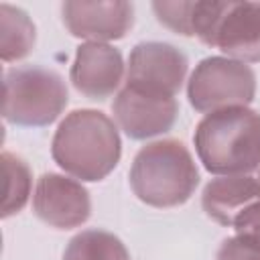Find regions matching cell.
Wrapping results in <instances>:
<instances>
[{
    "instance_id": "obj_1",
    "label": "cell",
    "mask_w": 260,
    "mask_h": 260,
    "mask_svg": "<svg viewBox=\"0 0 260 260\" xmlns=\"http://www.w3.org/2000/svg\"><path fill=\"white\" fill-rule=\"evenodd\" d=\"M53 160L77 181L106 179L122 156V140L112 118L98 110H73L55 130Z\"/></svg>"
},
{
    "instance_id": "obj_2",
    "label": "cell",
    "mask_w": 260,
    "mask_h": 260,
    "mask_svg": "<svg viewBox=\"0 0 260 260\" xmlns=\"http://www.w3.org/2000/svg\"><path fill=\"white\" fill-rule=\"evenodd\" d=\"M193 142L209 173L248 175L260 167V114L248 106L205 114Z\"/></svg>"
},
{
    "instance_id": "obj_3",
    "label": "cell",
    "mask_w": 260,
    "mask_h": 260,
    "mask_svg": "<svg viewBox=\"0 0 260 260\" xmlns=\"http://www.w3.org/2000/svg\"><path fill=\"white\" fill-rule=\"evenodd\" d=\"M199 185V171L189 148L175 140H154L142 146L130 167L134 195L152 207H177L191 199Z\"/></svg>"
},
{
    "instance_id": "obj_4",
    "label": "cell",
    "mask_w": 260,
    "mask_h": 260,
    "mask_svg": "<svg viewBox=\"0 0 260 260\" xmlns=\"http://www.w3.org/2000/svg\"><path fill=\"white\" fill-rule=\"evenodd\" d=\"M67 102V83L53 69L41 65H24L4 71L2 118L14 126H49L63 114Z\"/></svg>"
},
{
    "instance_id": "obj_5",
    "label": "cell",
    "mask_w": 260,
    "mask_h": 260,
    "mask_svg": "<svg viewBox=\"0 0 260 260\" xmlns=\"http://www.w3.org/2000/svg\"><path fill=\"white\" fill-rule=\"evenodd\" d=\"M256 95V75L248 63L230 57L201 59L187 83L189 104L203 114L248 106Z\"/></svg>"
},
{
    "instance_id": "obj_6",
    "label": "cell",
    "mask_w": 260,
    "mask_h": 260,
    "mask_svg": "<svg viewBox=\"0 0 260 260\" xmlns=\"http://www.w3.org/2000/svg\"><path fill=\"white\" fill-rule=\"evenodd\" d=\"M187 69L189 59L181 49L171 43L144 41L138 43L128 57L124 85L165 98H175L183 87Z\"/></svg>"
},
{
    "instance_id": "obj_7",
    "label": "cell",
    "mask_w": 260,
    "mask_h": 260,
    "mask_svg": "<svg viewBox=\"0 0 260 260\" xmlns=\"http://www.w3.org/2000/svg\"><path fill=\"white\" fill-rule=\"evenodd\" d=\"M32 211L49 228L73 230L89 219L91 199L81 181L59 173H45L32 191Z\"/></svg>"
},
{
    "instance_id": "obj_8",
    "label": "cell",
    "mask_w": 260,
    "mask_h": 260,
    "mask_svg": "<svg viewBox=\"0 0 260 260\" xmlns=\"http://www.w3.org/2000/svg\"><path fill=\"white\" fill-rule=\"evenodd\" d=\"M116 126L134 140H146L173 128L179 106L175 98H165L124 85L112 104Z\"/></svg>"
},
{
    "instance_id": "obj_9",
    "label": "cell",
    "mask_w": 260,
    "mask_h": 260,
    "mask_svg": "<svg viewBox=\"0 0 260 260\" xmlns=\"http://www.w3.org/2000/svg\"><path fill=\"white\" fill-rule=\"evenodd\" d=\"M61 18L69 35L85 43H110L124 39L134 24V6L124 0L61 4Z\"/></svg>"
},
{
    "instance_id": "obj_10",
    "label": "cell",
    "mask_w": 260,
    "mask_h": 260,
    "mask_svg": "<svg viewBox=\"0 0 260 260\" xmlns=\"http://www.w3.org/2000/svg\"><path fill=\"white\" fill-rule=\"evenodd\" d=\"M126 75L120 49L110 43H81L69 71L73 87L89 100L114 95Z\"/></svg>"
},
{
    "instance_id": "obj_11",
    "label": "cell",
    "mask_w": 260,
    "mask_h": 260,
    "mask_svg": "<svg viewBox=\"0 0 260 260\" xmlns=\"http://www.w3.org/2000/svg\"><path fill=\"white\" fill-rule=\"evenodd\" d=\"M213 47L242 63L260 61V2H228Z\"/></svg>"
},
{
    "instance_id": "obj_12",
    "label": "cell",
    "mask_w": 260,
    "mask_h": 260,
    "mask_svg": "<svg viewBox=\"0 0 260 260\" xmlns=\"http://www.w3.org/2000/svg\"><path fill=\"white\" fill-rule=\"evenodd\" d=\"M260 199V181L250 175H223L211 179L201 193V207L219 225L232 228L234 217Z\"/></svg>"
},
{
    "instance_id": "obj_13",
    "label": "cell",
    "mask_w": 260,
    "mask_h": 260,
    "mask_svg": "<svg viewBox=\"0 0 260 260\" xmlns=\"http://www.w3.org/2000/svg\"><path fill=\"white\" fill-rule=\"evenodd\" d=\"M37 41V28L30 16L10 4H0V59L4 63L24 59Z\"/></svg>"
},
{
    "instance_id": "obj_14",
    "label": "cell",
    "mask_w": 260,
    "mask_h": 260,
    "mask_svg": "<svg viewBox=\"0 0 260 260\" xmlns=\"http://www.w3.org/2000/svg\"><path fill=\"white\" fill-rule=\"evenodd\" d=\"M63 260H130L122 240L106 230H83L73 236Z\"/></svg>"
},
{
    "instance_id": "obj_15",
    "label": "cell",
    "mask_w": 260,
    "mask_h": 260,
    "mask_svg": "<svg viewBox=\"0 0 260 260\" xmlns=\"http://www.w3.org/2000/svg\"><path fill=\"white\" fill-rule=\"evenodd\" d=\"M2 173H4V197H2V217L18 213L28 197L32 187V175L24 158L4 150L2 152Z\"/></svg>"
},
{
    "instance_id": "obj_16",
    "label": "cell",
    "mask_w": 260,
    "mask_h": 260,
    "mask_svg": "<svg viewBox=\"0 0 260 260\" xmlns=\"http://www.w3.org/2000/svg\"><path fill=\"white\" fill-rule=\"evenodd\" d=\"M156 20L165 24L167 28L183 35V37H195V10L197 2H167L158 0L150 4Z\"/></svg>"
},
{
    "instance_id": "obj_17",
    "label": "cell",
    "mask_w": 260,
    "mask_h": 260,
    "mask_svg": "<svg viewBox=\"0 0 260 260\" xmlns=\"http://www.w3.org/2000/svg\"><path fill=\"white\" fill-rule=\"evenodd\" d=\"M215 260H260V244L242 236L225 238L215 254Z\"/></svg>"
},
{
    "instance_id": "obj_18",
    "label": "cell",
    "mask_w": 260,
    "mask_h": 260,
    "mask_svg": "<svg viewBox=\"0 0 260 260\" xmlns=\"http://www.w3.org/2000/svg\"><path fill=\"white\" fill-rule=\"evenodd\" d=\"M232 228L236 236L248 238L252 242L260 244V199L244 207L232 221Z\"/></svg>"
},
{
    "instance_id": "obj_19",
    "label": "cell",
    "mask_w": 260,
    "mask_h": 260,
    "mask_svg": "<svg viewBox=\"0 0 260 260\" xmlns=\"http://www.w3.org/2000/svg\"><path fill=\"white\" fill-rule=\"evenodd\" d=\"M258 181H260V177H258Z\"/></svg>"
}]
</instances>
